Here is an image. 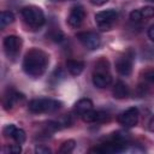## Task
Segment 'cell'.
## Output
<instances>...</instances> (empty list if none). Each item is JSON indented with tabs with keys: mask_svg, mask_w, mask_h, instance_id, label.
<instances>
[{
	"mask_svg": "<svg viewBox=\"0 0 154 154\" xmlns=\"http://www.w3.org/2000/svg\"><path fill=\"white\" fill-rule=\"evenodd\" d=\"M49 63L48 54L38 48H31L26 52L23 59L22 67L30 77H40L45 73Z\"/></svg>",
	"mask_w": 154,
	"mask_h": 154,
	"instance_id": "cell-1",
	"label": "cell"
},
{
	"mask_svg": "<svg viewBox=\"0 0 154 154\" xmlns=\"http://www.w3.org/2000/svg\"><path fill=\"white\" fill-rule=\"evenodd\" d=\"M61 101L54 100V99H34L29 102L28 108L32 113H52L58 111L61 107Z\"/></svg>",
	"mask_w": 154,
	"mask_h": 154,
	"instance_id": "cell-2",
	"label": "cell"
},
{
	"mask_svg": "<svg viewBox=\"0 0 154 154\" xmlns=\"http://www.w3.org/2000/svg\"><path fill=\"white\" fill-rule=\"evenodd\" d=\"M20 13H22V17H23L24 22L34 29L41 28L45 23V13L37 6H34V5L25 6V7L22 8Z\"/></svg>",
	"mask_w": 154,
	"mask_h": 154,
	"instance_id": "cell-3",
	"label": "cell"
},
{
	"mask_svg": "<svg viewBox=\"0 0 154 154\" xmlns=\"http://www.w3.org/2000/svg\"><path fill=\"white\" fill-rule=\"evenodd\" d=\"M112 83V76L108 72V63L100 60L96 64L95 72L93 73V84L96 88H106Z\"/></svg>",
	"mask_w": 154,
	"mask_h": 154,
	"instance_id": "cell-4",
	"label": "cell"
},
{
	"mask_svg": "<svg viewBox=\"0 0 154 154\" xmlns=\"http://www.w3.org/2000/svg\"><path fill=\"white\" fill-rule=\"evenodd\" d=\"M117 19H118V12L113 8L103 10V11H100L95 14L96 25L101 31L109 30L113 26V24L117 22Z\"/></svg>",
	"mask_w": 154,
	"mask_h": 154,
	"instance_id": "cell-5",
	"label": "cell"
},
{
	"mask_svg": "<svg viewBox=\"0 0 154 154\" xmlns=\"http://www.w3.org/2000/svg\"><path fill=\"white\" fill-rule=\"evenodd\" d=\"M77 38L89 51L97 49L100 47V45H101V37H100V35L96 34V32H94V31L78 32L77 34Z\"/></svg>",
	"mask_w": 154,
	"mask_h": 154,
	"instance_id": "cell-6",
	"label": "cell"
},
{
	"mask_svg": "<svg viewBox=\"0 0 154 154\" xmlns=\"http://www.w3.org/2000/svg\"><path fill=\"white\" fill-rule=\"evenodd\" d=\"M138 109L136 107H130L122 112L118 117V122L124 128H132L138 122Z\"/></svg>",
	"mask_w": 154,
	"mask_h": 154,
	"instance_id": "cell-7",
	"label": "cell"
},
{
	"mask_svg": "<svg viewBox=\"0 0 154 154\" xmlns=\"http://www.w3.org/2000/svg\"><path fill=\"white\" fill-rule=\"evenodd\" d=\"M20 46H22V40L16 35L6 36L4 40V48L7 57H16L20 49Z\"/></svg>",
	"mask_w": 154,
	"mask_h": 154,
	"instance_id": "cell-8",
	"label": "cell"
},
{
	"mask_svg": "<svg viewBox=\"0 0 154 154\" xmlns=\"http://www.w3.org/2000/svg\"><path fill=\"white\" fill-rule=\"evenodd\" d=\"M84 18H85V11H84V8L82 6H79V5H76L70 11V14L67 17V23L72 28H78L83 23Z\"/></svg>",
	"mask_w": 154,
	"mask_h": 154,
	"instance_id": "cell-9",
	"label": "cell"
},
{
	"mask_svg": "<svg viewBox=\"0 0 154 154\" xmlns=\"http://www.w3.org/2000/svg\"><path fill=\"white\" fill-rule=\"evenodd\" d=\"M116 69L119 75L122 76H129L132 72V55L124 54L117 59Z\"/></svg>",
	"mask_w": 154,
	"mask_h": 154,
	"instance_id": "cell-10",
	"label": "cell"
},
{
	"mask_svg": "<svg viewBox=\"0 0 154 154\" xmlns=\"http://www.w3.org/2000/svg\"><path fill=\"white\" fill-rule=\"evenodd\" d=\"M81 118L85 123H102V122L108 120V114L103 111H95L93 108V109H89L82 113Z\"/></svg>",
	"mask_w": 154,
	"mask_h": 154,
	"instance_id": "cell-11",
	"label": "cell"
},
{
	"mask_svg": "<svg viewBox=\"0 0 154 154\" xmlns=\"http://www.w3.org/2000/svg\"><path fill=\"white\" fill-rule=\"evenodd\" d=\"M66 69L72 76H78L84 70V63L77 59H69L66 61Z\"/></svg>",
	"mask_w": 154,
	"mask_h": 154,
	"instance_id": "cell-12",
	"label": "cell"
},
{
	"mask_svg": "<svg viewBox=\"0 0 154 154\" xmlns=\"http://www.w3.org/2000/svg\"><path fill=\"white\" fill-rule=\"evenodd\" d=\"M130 94V90H129V87L122 82V81H118L113 88V96L116 99H125L128 97Z\"/></svg>",
	"mask_w": 154,
	"mask_h": 154,
	"instance_id": "cell-13",
	"label": "cell"
},
{
	"mask_svg": "<svg viewBox=\"0 0 154 154\" xmlns=\"http://www.w3.org/2000/svg\"><path fill=\"white\" fill-rule=\"evenodd\" d=\"M89 109H93V101L90 99H81L75 103V111L79 116Z\"/></svg>",
	"mask_w": 154,
	"mask_h": 154,
	"instance_id": "cell-14",
	"label": "cell"
},
{
	"mask_svg": "<svg viewBox=\"0 0 154 154\" xmlns=\"http://www.w3.org/2000/svg\"><path fill=\"white\" fill-rule=\"evenodd\" d=\"M10 138H12L16 143L23 144V143L25 142V140H26V134H25V131H24L23 129H20V128H17V126H16V128L13 129V131H12V134H11Z\"/></svg>",
	"mask_w": 154,
	"mask_h": 154,
	"instance_id": "cell-15",
	"label": "cell"
},
{
	"mask_svg": "<svg viewBox=\"0 0 154 154\" xmlns=\"http://www.w3.org/2000/svg\"><path fill=\"white\" fill-rule=\"evenodd\" d=\"M14 22V14L11 11H2L0 14V24L1 26L10 25Z\"/></svg>",
	"mask_w": 154,
	"mask_h": 154,
	"instance_id": "cell-16",
	"label": "cell"
},
{
	"mask_svg": "<svg viewBox=\"0 0 154 154\" xmlns=\"http://www.w3.org/2000/svg\"><path fill=\"white\" fill-rule=\"evenodd\" d=\"M76 147V142L73 140H67L65 142H63V144L60 146V149L59 152L63 153V154H67V153H71Z\"/></svg>",
	"mask_w": 154,
	"mask_h": 154,
	"instance_id": "cell-17",
	"label": "cell"
},
{
	"mask_svg": "<svg viewBox=\"0 0 154 154\" xmlns=\"http://www.w3.org/2000/svg\"><path fill=\"white\" fill-rule=\"evenodd\" d=\"M140 12H141L142 19L154 17V7H152V6H144V7L140 8Z\"/></svg>",
	"mask_w": 154,
	"mask_h": 154,
	"instance_id": "cell-18",
	"label": "cell"
},
{
	"mask_svg": "<svg viewBox=\"0 0 154 154\" xmlns=\"http://www.w3.org/2000/svg\"><path fill=\"white\" fill-rule=\"evenodd\" d=\"M5 153H11V154H19L22 152V147L19 143H16V144H11L8 146L7 148L4 149Z\"/></svg>",
	"mask_w": 154,
	"mask_h": 154,
	"instance_id": "cell-19",
	"label": "cell"
},
{
	"mask_svg": "<svg viewBox=\"0 0 154 154\" xmlns=\"http://www.w3.org/2000/svg\"><path fill=\"white\" fill-rule=\"evenodd\" d=\"M130 19H131V22H135V23H138V22H141V20H142L140 8L131 11V13H130Z\"/></svg>",
	"mask_w": 154,
	"mask_h": 154,
	"instance_id": "cell-20",
	"label": "cell"
},
{
	"mask_svg": "<svg viewBox=\"0 0 154 154\" xmlns=\"http://www.w3.org/2000/svg\"><path fill=\"white\" fill-rule=\"evenodd\" d=\"M143 78H144L147 82H149V83H154V70H148V71H146L144 75H143Z\"/></svg>",
	"mask_w": 154,
	"mask_h": 154,
	"instance_id": "cell-21",
	"label": "cell"
},
{
	"mask_svg": "<svg viewBox=\"0 0 154 154\" xmlns=\"http://www.w3.org/2000/svg\"><path fill=\"white\" fill-rule=\"evenodd\" d=\"M14 128H16V125H14V124H8V125H6V126L4 128V130H2V132H4L5 137H10Z\"/></svg>",
	"mask_w": 154,
	"mask_h": 154,
	"instance_id": "cell-22",
	"label": "cell"
},
{
	"mask_svg": "<svg viewBox=\"0 0 154 154\" xmlns=\"http://www.w3.org/2000/svg\"><path fill=\"white\" fill-rule=\"evenodd\" d=\"M35 152L38 153V154H49L51 149L48 147H46V146H38V147H36Z\"/></svg>",
	"mask_w": 154,
	"mask_h": 154,
	"instance_id": "cell-23",
	"label": "cell"
},
{
	"mask_svg": "<svg viewBox=\"0 0 154 154\" xmlns=\"http://www.w3.org/2000/svg\"><path fill=\"white\" fill-rule=\"evenodd\" d=\"M51 37H52L55 42H60V41L64 38V35H63V32H61V31H59V30H58V31L53 32V34L51 35Z\"/></svg>",
	"mask_w": 154,
	"mask_h": 154,
	"instance_id": "cell-24",
	"label": "cell"
},
{
	"mask_svg": "<svg viewBox=\"0 0 154 154\" xmlns=\"http://www.w3.org/2000/svg\"><path fill=\"white\" fill-rule=\"evenodd\" d=\"M108 0H90V2L93 4V5H96V6H101V5H103V4H106Z\"/></svg>",
	"mask_w": 154,
	"mask_h": 154,
	"instance_id": "cell-25",
	"label": "cell"
},
{
	"mask_svg": "<svg viewBox=\"0 0 154 154\" xmlns=\"http://www.w3.org/2000/svg\"><path fill=\"white\" fill-rule=\"evenodd\" d=\"M148 37H149L152 41H154V25H152V26L148 29Z\"/></svg>",
	"mask_w": 154,
	"mask_h": 154,
	"instance_id": "cell-26",
	"label": "cell"
},
{
	"mask_svg": "<svg viewBox=\"0 0 154 154\" xmlns=\"http://www.w3.org/2000/svg\"><path fill=\"white\" fill-rule=\"evenodd\" d=\"M148 129H149L152 132H154V117H152V119L149 120V124H148Z\"/></svg>",
	"mask_w": 154,
	"mask_h": 154,
	"instance_id": "cell-27",
	"label": "cell"
},
{
	"mask_svg": "<svg viewBox=\"0 0 154 154\" xmlns=\"http://www.w3.org/2000/svg\"><path fill=\"white\" fill-rule=\"evenodd\" d=\"M149 1H154V0H149Z\"/></svg>",
	"mask_w": 154,
	"mask_h": 154,
	"instance_id": "cell-28",
	"label": "cell"
}]
</instances>
